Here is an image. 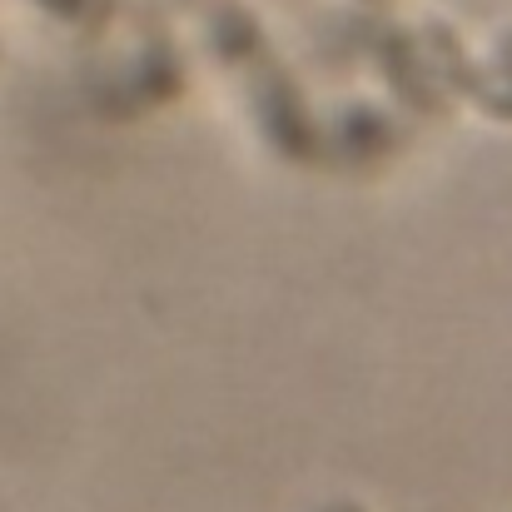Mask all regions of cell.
<instances>
[{"instance_id":"6da1fadb","label":"cell","mask_w":512,"mask_h":512,"mask_svg":"<svg viewBox=\"0 0 512 512\" xmlns=\"http://www.w3.org/2000/svg\"><path fill=\"white\" fill-rule=\"evenodd\" d=\"M334 512H358V508H334Z\"/></svg>"}]
</instances>
